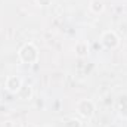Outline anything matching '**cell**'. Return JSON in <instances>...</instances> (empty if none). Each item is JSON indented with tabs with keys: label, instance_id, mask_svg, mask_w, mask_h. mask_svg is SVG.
I'll list each match as a JSON object with an SVG mask.
<instances>
[{
	"label": "cell",
	"instance_id": "6da1fadb",
	"mask_svg": "<svg viewBox=\"0 0 127 127\" xmlns=\"http://www.w3.org/2000/svg\"><path fill=\"white\" fill-rule=\"evenodd\" d=\"M18 56L21 59V62L24 64H35L38 61V49L35 47L34 43H25L19 52H18Z\"/></svg>",
	"mask_w": 127,
	"mask_h": 127
},
{
	"label": "cell",
	"instance_id": "7a4b0ae2",
	"mask_svg": "<svg viewBox=\"0 0 127 127\" xmlns=\"http://www.w3.org/2000/svg\"><path fill=\"white\" fill-rule=\"evenodd\" d=\"M96 106L93 100L90 99H81L77 102V112L83 117V118H92L95 115Z\"/></svg>",
	"mask_w": 127,
	"mask_h": 127
},
{
	"label": "cell",
	"instance_id": "3957f363",
	"mask_svg": "<svg viewBox=\"0 0 127 127\" xmlns=\"http://www.w3.org/2000/svg\"><path fill=\"white\" fill-rule=\"evenodd\" d=\"M102 44L106 47V49H115L120 46V37L117 35V32L112 31V30H106V31L102 32Z\"/></svg>",
	"mask_w": 127,
	"mask_h": 127
},
{
	"label": "cell",
	"instance_id": "277c9868",
	"mask_svg": "<svg viewBox=\"0 0 127 127\" xmlns=\"http://www.w3.org/2000/svg\"><path fill=\"white\" fill-rule=\"evenodd\" d=\"M22 78L18 77V75H9L6 78V89L10 92V93H18V90L22 87Z\"/></svg>",
	"mask_w": 127,
	"mask_h": 127
},
{
	"label": "cell",
	"instance_id": "5b68a950",
	"mask_svg": "<svg viewBox=\"0 0 127 127\" xmlns=\"http://www.w3.org/2000/svg\"><path fill=\"white\" fill-rule=\"evenodd\" d=\"M74 50H75V55H77L78 58H84V56L89 55V43L84 41V40H80V41L75 43Z\"/></svg>",
	"mask_w": 127,
	"mask_h": 127
},
{
	"label": "cell",
	"instance_id": "8992f818",
	"mask_svg": "<svg viewBox=\"0 0 127 127\" xmlns=\"http://www.w3.org/2000/svg\"><path fill=\"white\" fill-rule=\"evenodd\" d=\"M89 9L95 13V15H99L105 10V4L102 0H90V4H89Z\"/></svg>",
	"mask_w": 127,
	"mask_h": 127
},
{
	"label": "cell",
	"instance_id": "52a82bcc",
	"mask_svg": "<svg viewBox=\"0 0 127 127\" xmlns=\"http://www.w3.org/2000/svg\"><path fill=\"white\" fill-rule=\"evenodd\" d=\"M18 95L21 99H30L32 96V87L28 84H22V87L18 90Z\"/></svg>",
	"mask_w": 127,
	"mask_h": 127
},
{
	"label": "cell",
	"instance_id": "ba28073f",
	"mask_svg": "<svg viewBox=\"0 0 127 127\" xmlns=\"http://www.w3.org/2000/svg\"><path fill=\"white\" fill-rule=\"evenodd\" d=\"M65 127H81V121L77 118H68V121L65 123Z\"/></svg>",
	"mask_w": 127,
	"mask_h": 127
},
{
	"label": "cell",
	"instance_id": "9c48e42d",
	"mask_svg": "<svg viewBox=\"0 0 127 127\" xmlns=\"http://www.w3.org/2000/svg\"><path fill=\"white\" fill-rule=\"evenodd\" d=\"M35 3H37L38 6H43V7H44V6H49V4L52 3V0H35Z\"/></svg>",
	"mask_w": 127,
	"mask_h": 127
}]
</instances>
